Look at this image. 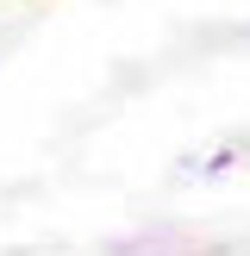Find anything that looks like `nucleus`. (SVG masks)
<instances>
[]
</instances>
